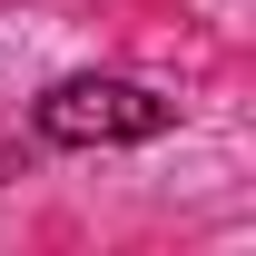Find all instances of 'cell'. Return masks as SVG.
<instances>
[{"label": "cell", "mask_w": 256, "mask_h": 256, "mask_svg": "<svg viewBox=\"0 0 256 256\" xmlns=\"http://www.w3.org/2000/svg\"><path fill=\"white\" fill-rule=\"evenodd\" d=\"M30 128L50 148H148L178 128V98H158L148 79H60L30 108Z\"/></svg>", "instance_id": "6da1fadb"}]
</instances>
